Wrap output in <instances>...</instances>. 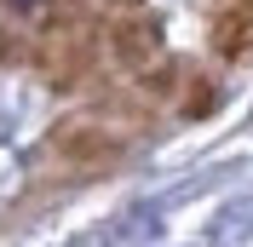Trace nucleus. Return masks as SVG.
Instances as JSON below:
<instances>
[{
	"label": "nucleus",
	"mask_w": 253,
	"mask_h": 247,
	"mask_svg": "<svg viewBox=\"0 0 253 247\" xmlns=\"http://www.w3.org/2000/svg\"><path fill=\"white\" fill-rule=\"evenodd\" d=\"M52 150L69 167H104V161L121 155V138H115L110 126H98V121H69L63 132H52Z\"/></svg>",
	"instance_id": "1"
}]
</instances>
